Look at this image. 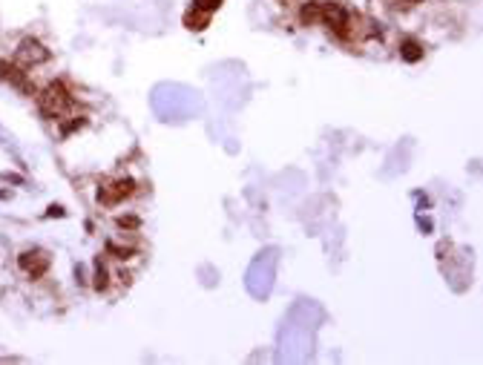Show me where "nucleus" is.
Instances as JSON below:
<instances>
[{"instance_id":"obj_1","label":"nucleus","mask_w":483,"mask_h":365,"mask_svg":"<svg viewBox=\"0 0 483 365\" xmlns=\"http://www.w3.org/2000/svg\"><path fill=\"white\" fill-rule=\"evenodd\" d=\"M69 107H72V95H69L66 84H61V81L46 84L38 95V110H40L43 118H50V121L64 118L69 112Z\"/></svg>"},{"instance_id":"obj_2","label":"nucleus","mask_w":483,"mask_h":365,"mask_svg":"<svg viewBox=\"0 0 483 365\" xmlns=\"http://www.w3.org/2000/svg\"><path fill=\"white\" fill-rule=\"evenodd\" d=\"M135 193V181L133 179H112V181H104L98 187V204L104 207H115L121 202H127Z\"/></svg>"},{"instance_id":"obj_3","label":"nucleus","mask_w":483,"mask_h":365,"mask_svg":"<svg viewBox=\"0 0 483 365\" xmlns=\"http://www.w3.org/2000/svg\"><path fill=\"white\" fill-rule=\"evenodd\" d=\"M50 61V50L35 40V38H23L20 46H17V52H15V64L20 66H38V64H46Z\"/></svg>"},{"instance_id":"obj_4","label":"nucleus","mask_w":483,"mask_h":365,"mask_svg":"<svg viewBox=\"0 0 483 365\" xmlns=\"http://www.w3.org/2000/svg\"><path fill=\"white\" fill-rule=\"evenodd\" d=\"M17 265L27 271L32 279H40L46 271H50V253L40 251V248H29V251H23Z\"/></svg>"},{"instance_id":"obj_5","label":"nucleus","mask_w":483,"mask_h":365,"mask_svg":"<svg viewBox=\"0 0 483 365\" xmlns=\"http://www.w3.org/2000/svg\"><path fill=\"white\" fill-rule=\"evenodd\" d=\"M0 81H6V84H12V87L23 89L27 95H32V92H35V89H32V84L27 81V72L20 69V64H12V61H0Z\"/></svg>"},{"instance_id":"obj_6","label":"nucleus","mask_w":483,"mask_h":365,"mask_svg":"<svg viewBox=\"0 0 483 365\" xmlns=\"http://www.w3.org/2000/svg\"><path fill=\"white\" fill-rule=\"evenodd\" d=\"M210 17L213 15H207V12H202V9H196V6H190L187 12H184V27L190 29V32H202V29H207L210 27Z\"/></svg>"},{"instance_id":"obj_7","label":"nucleus","mask_w":483,"mask_h":365,"mask_svg":"<svg viewBox=\"0 0 483 365\" xmlns=\"http://www.w3.org/2000/svg\"><path fill=\"white\" fill-rule=\"evenodd\" d=\"M320 12H322V0H308V3H302V9H299L302 27H317V23H320Z\"/></svg>"},{"instance_id":"obj_8","label":"nucleus","mask_w":483,"mask_h":365,"mask_svg":"<svg viewBox=\"0 0 483 365\" xmlns=\"http://www.w3.org/2000/svg\"><path fill=\"white\" fill-rule=\"evenodd\" d=\"M400 58L408 61V64H417V61L423 58V43L415 40V38H406V40L400 43Z\"/></svg>"},{"instance_id":"obj_9","label":"nucleus","mask_w":483,"mask_h":365,"mask_svg":"<svg viewBox=\"0 0 483 365\" xmlns=\"http://www.w3.org/2000/svg\"><path fill=\"white\" fill-rule=\"evenodd\" d=\"M110 279V274H107V267H104V262L98 259V262H95V290H107V282Z\"/></svg>"},{"instance_id":"obj_10","label":"nucleus","mask_w":483,"mask_h":365,"mask_svg":"<svg viewBox=\"0 0 483 365\" xmlns=\"http://www.w3.org/2000/svg\"><path fill=\"white\" fill-rule=\"evenodd\" d=\"M193 6L202 9V12H207V15H213V12H219L222 0H193Z\"/></svg>"},{"instance_id":"obj_11","label":"nucleus","mask_w":483,"mask_h":365,"mask_svg":"<svg viewBox=\"0 0 483 365\" xmlns=\"http://www.w3.org/2000/svg\"><path fill=\"white\" fill-rule=\"evenodd\" d=\"M392 3V9H397V12H408V9H415L417 3H423V0H389Z\"/></svg>"},{"instance_id":"obj_12","label":"nucleus","mask_w":483,"mask_h":365,"mask_svg":"<svg viewBox=\"0 0 483 365\" xmlns=\"http://www.w3.org/2000/svg\"><path fill=\"white\" fill-rule=\"evenodd\" d=\"M118 225H121V228H138V218H135V216H130V218H127V216H121V218H118Z\"/></svg>"},{"instance_id":"obj_13","label":"nucleus","mask_w":483,"mask_h":365,"mask_svg":"<svg viewBox=\"0 0 483 365\" xmlns=\"http://www.w3.org/2000/svg\"><path fill=\"white\" fill-rule=\"evenodd\" d=\"M46 216H64V207H61V204H52V207H50V213H46Z\"/></svg>"}]
</instances>
